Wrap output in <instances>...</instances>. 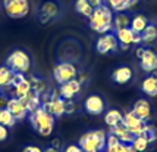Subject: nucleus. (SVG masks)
I'll return each mask as SVG.
<instances>
[{
    "mask_svg": "<svg viewBox=\"0 0 157 152\" xmlns=\"http://www.w3.org/2000/svg\"><path fill=\"white\" fill-rule=\"evenodd\" d=\"M113 16L115 12L106 3L98 7H94L91 16L88 18V25L93 31L98 34H106L113 31Z\"/></svg>",
    "mask_w": 157,
    "mask_h": 152,
    "instance_id": "nucleus-1",
    "label": "nucleus"
},
{
    "mask_svg": "<svg viewBox=\"0 0 157 152\" xmlns=\"http://www.w3.org/2000/svg\"><path fill=\"white\" fill-rule=\"evenodd\" d=\"M29 123L35 131H38L41 136H50L55 130L56 117H53L50 112L44 109L43 106H38L35 111L28 114Z\"/></svg>",
    "mask_w": 157,
    "mask_h": 152,
    "instance_id": "nucleus-2",
    "label": "nucleus"
},
{
    "mask_svg": "<svg viewBox=\"0 0 157 152\" xmlns=\"http://www.w3.org/2000/svg\"><path fill=\"white\" fill-rule=\"evenodd\" d=\"M106 136L104 130H91L84 133L79 138L81 149L84 152H103L106 149Z\"/></svg>",
    "mask_w": 157,
    "mask_h": 152,
    "instance_id": "nucleus-3",
    "label": "nucleus"
},
{
    "mask_svg": "<svg viewBox=\"0 0 157 152\" xmlns=\"http://www.w3.org/2000/svg\"><path fill=\"white\" fill-rule=\"evenodd\" d=\"M6 67L15 71V72H22L25 74L31 68V58L25 50L22 49H16L13 50L6 59Z\"/></svg>",
    "mask_w": 157,
    "mask_h": 152,
    "instance_id": "nucleus-4",
    "label": "nucleus"
},
{
    "mask_svg": "<svg viewBox=\"0 0 157 152\" xmlns=\"http://www.w3.org/2000/svg\"><path fill=\"white\" fill-rule=\"evenodd\" d=\"M62 6L57 0H44L38 9V21L41 24H50L60 18Z\"/></svg>",
    "mask_w": 157,
    "mask_h": 152,
    "instance_id": "nucleus-5",
    "label": "nucleus"
},
{
    "mask_svg": "<svg viewBox=\"0 0 157 152\" xmlns=\"http://www.w3.org/2000/svg\"><path fill=\"white\" fill-rule=\"evenodd\" d=\"M76 76H78V68L75 67V64L68 62V61L59 62L53 68V78L59 84L66 83L72 78H76Z\"/></svg>",
    "mask_w": 157,
    "mask_h": 152,
    "instance_id": "nucleus-6",
    "label": "nucleus"
},
{
    "mask_svg": "<svg viewBox=\"0 0 157 152\" xmlns=\"http://www.w3.org/2000/svg\"><path fill=\"white\" fill-rule=\"evenodd\" d=\"M3 6L7 16L13 19L25 18L29 14V2L28 0H3Z\"/></svg>",
    "mask_w": 157,
    "mask_h": 152,
    "instance_id": "nucleus-7",
    "label": "nucleus"
},
{
    "mask_svg": "<svg viewBox=\"0 0 157 152\" xmlns=\"http://www.w3.org/2000/svg\"><path fill=\"white\" fill-rule=\"evenodd\" d=\"M96 50L100 55H107L112 52H117L119 50V42L116 39L115 33H106V34H100V37L96 42Z\"/></svg>",
    "mask_w": 157,
    "mask_h": 152,
    "instance_id": "nucleus-8",
    "label": "nucleus"
},
{
    "mask_svg": "<svg viewBox=\"0 0 157 152\" xmlns=\"http://www.w3.org/2000/svg\"><path fill=\"white\" fill-rule=\"evenodd\" d=\"M41 106L47 111V112H50L53 117H62V115L66 114V101L59 96V92H57V90L52 92L50 101L43 102Z\"/></svg>",
    "mask_w": 157,
    "mask_h": 152,
    "instance_id": "nucleus-9",
    "label": "nucleus"
},
{
    "mask_svg": "<svg viewBox=\"0 0 157 152\" xmlns=\"http://www.w3.org/2000/svg\"><path fill=\"white\" fill-rule=\"evenodd\" d=\"M82 90V84L76 80V78H72L66 83H62L59 86V96L65 101H74L76 95H79Z\"/></svg>",
    "mask_w": 157,
    "mask_h": 152,
    "instance_id": "nucleus-10",
    "label": "nucleus"
},
{
    "mask_svg": "<svg viewBox=\"0 0 157 152\" xmlns=\"http://www.w3.org/2000/svg\"><path fill=\"white\" fill-rule=\"evenodd\" d=\"M140 67L145 72H154L157 71V50L145 46L143 55L140 58Z\"/></svg>",
    "mask_w": 157,
    "mask_h": 152,
    "instance_id": "nucleus-11",
    "label": "nucleus"
},
{
    "mask_svg": "<svg viewBox=\"0 0 157 152\" xmlns=\"http://www.w3.org/2000/svg\"><path fill=\"white\" fill-rule=\"evenodd\" d=\"M84 109L90 115H101L106 111V101L100 95H90L84 102Z\"/></svg>",
    "mask_w": 157,
    "mask_h": 152,
    "instance_id": "nucleus-12",
    "label": "nucleus"
},
{
    "mask_svg": "<svg viewBox=\"0 0 157 152\" xmlns=\"http://www.w3.org/2000/svg\"><path fill=\"white\" fill-rule=\"evenodd\" d=\"M6 108L9 111H10V114L15 117V120L16 121H22V120H25V118L28 117V109L27 106H25V104L21 101V99H18V97H10V99H7V105Z\"/></svg>",
    "mask_w": 157,
    "mask_h": 152,
    "instance_id": "nucleus-13",
    "label": "nucleus"
},
{
    "mask_svg": "<svg viewBox=\"0 0 157 152\" xmlns=\"http://www.w3.org/2000/svg\"><path fill=\"white\" fill-rule=\"evenodd\" d=\"M134 78V69L128 67V65H121L116 69H113L112 72V81L119 86H125L132 81Z\"/></svg>",
    "mask_w": 157,
    "mask_h": 152,
    "instance_id": "nucleus-14",
    "label": "nucleus"
},
{
    "mask_svg": "<svg viewBox=\"0 0 157 152\" xmlns=\"http://www.w3.org/2000/svg\"><path fill=\"white\" fill-rule=\"evenodd\" d=\"M122 123L125 124V127H126L134 136H138V134L141 133V130H143V127L145 125V123H144L141 118H138L132 109L128 111L126 114H123Z\"/></svg>",
    "mask_w": 157,
    "mask_h": 152,
    "instance_id": "nucleus-15",
    "label": "nucleus"
},
{
    "mask_svg": "<svg viewBox=\"0 0 157 152\" xmlns=\"http://www.w3.org/2000/svg\"><path fill=\"white\" fill-rule=\"evenodd\" d=\"M132 111L135 112V115H137L138 118L143 120L144 123H148L151 120V117H153V109H151L150 102H148L147 99H144V97L138 99L137 102L134 104Z\"/></svg>",
    "mask_w": 157,
    "mask_h": 152,
    "instance_id": "nucleus-16",
    "label": "nucleus"
},
{
    "mask_svg": "<svg viewBox=\"0 0 157 152\" xmlns=\"http://www.w3.org/2000/svg\"><path fill=\"white\" fill-rule=\"evenodd\" d=\"M115 34H116V39L119 42V49L129 50V47L134 44V34L135 33L129 27H126V28H121V30L115 31Z\"/></svg>",
    "mask_w": 157,
    "mask_h": 152,
    "instance_id": "nucleus-17",
    "label": "nucleus"
},
{
    "mask_svg": "<svg viewBox=\"0 0 157 152\" xmlns=\"http://www.w3.org/2000/svg\"><path fill=\"white\" fill-rule=\"evenodd\" d=\"M141 39H143V46H151L157 42V24L156 22H148V25L144 28L141 33Z\"/></svg>",
    "mask_w": 157,
    "mask_h": 152,
    "instance_id": "nucleus-18",
    "label": "nucleus"
},
{
    "mask_svg": "<svg viewBox=\"0 0 157 152\" xmlns=\"http://www.w3.org/2000/svg\"><path fill=\"white\" fill-rule=\"evenodd\" d=\"M110 133L115 134L122 143H132V140H134V138H135V136L125 127L123 123L115 125V127H110Z\"/></svg>",
    "mask_w": 157,
    "mask_h": 152,
    "instance_id": "nucleus-19",
    "label": "nucleus"
},
{
    "mask_svg": "<svg viewBox=\"0 0 157 152\" xmlns=\"http://www.w3.org/2000/svg\"><path fill=\"white\" fill-rule=\"evenodd\" d=\"M104 3L115 14H117V12H125V10H128L131 7H134L138 3V0H106Z\"/></svg>",
    "mask_w": 157,
    "mask_h": 152,
    "instance_id": "nucleus-20",
    "label": "nucleus"
},
{
    "mask_svg": "<svg viewBox=\"0 0 157 152\" xmlns=\"http://www.w3.org/2000/svg\"><path fill=\"white\" fill-rule=\"evenodd\" d=\"M141 92L150 97L157 96V83L154 76H153V72H150V76H147L141 81Z\"/></svg>",
    "mask_w": 157,
    "mask_h": 152,
    "instance_id": "nucleus-21",
    "label": "nucleus"
},
{
    "mask_svg": "<svg viewBox=\"0 0 157 152\" xmlns=\"http://www.w3.org/2000/svg\"><path fill=\"white\" fill-rule=\"evenodd\" d=\"M148 22H150V19H148L144 14H137V15H134V16H131L129 28L134 31V33L141 34L144 31V28L148 25Z\"/></svg>",
    "mask_w": 157,
    "mask_h": 152,
    "instance_id": "nucleus-22",
    "label": "nucleus"
},
{
    "mask_svg": "<svg viewBox=\"0 0 157 152\" xmlns=\"http://www.w3.org/2000/svg\"><path fill=\"white\" fill-rule=\"evenodd\" d=\"M123 120V114L116 108H112V109H107L104 112V123L109 127H115V125L121 124Z\"/></svg>",
    "mask_w": 157,
    "mask_h": 152,
    "instance_id": "nucleus-23",
    "label": "nucleus"
},
{
    "mask_svg": "<svg viewBox=\"0 0 157 152\" xmlns=\"http://www.w3.org/2000/svg\"><path fill=\"white\" fill-rule=\"evenodd\" d=\"M15 71L3 65L0 67V89H9L12 87V80H13Z\"/></svg>",
    "mask_w": 157,
    "mask_h": 152,
    "instance_id": "nucleus-24",
    "label": "nucleus"
},
{
    "mask_svg": "<svg viewBox=\"0 0 157 152\" xmlns=\"http://www.w3.org/2000/svg\"><path fill=\"white\" fill-rule=\"evenodd\" d=\"M21 101L25 104V106H27L28 112H33V111H35L38 106H41V101H40V95H37L34 90H31L29 93H28L27 96L21 97Z\"/></svg>",
    "mask_w": 157,
    "mask_h": 152,
    "instance_id": "nucleus-25",
    "label": "nucleus"
},
{
    "mask_svg": "<svg viewBox=\"0 0 157 152\" xmlns=\"http://www.w3.org/2000/svg\"><path fill=\"white\" fill-rule=\"evenodd\" d=\"M74 7H75L76 14L82 15V16H85V18H90L91 14H93V10H94L93 5L90 3V0H75Z\"/></svg>",
    "mask_w": 157,
    "mask_h": 152,
    "instance_id": "nucleus-26",
    "label": "nucleus"
},
{
    "mask_svg": "<svg viewBox=\"0 0 157 152\" xmlns=\"http://www.w3.org/2000/svg\"><path fill=\"white\" fill-rule=\"evenodd\" d=\"M129 24H131V16L126 12H117V14H115V16H113V31L129 27Z\"/></svg>",
    "mask_w": 157,
    "mask_h": 152,
    "instance_id": "nucleus-27",
    "label": "nucleus"
},
{
    "mask_svg": "<svg viewBox=\"0 0 157 152\" xmlns=\"http://www.w3.org/2000/svg\"><path fill=\"white\" fill-rule=\"evenodd\" d=\"M12 89H13V97L21 99V97L27 96L28 93L33 90V84H31V81H29V78H25L24 81H21L19 84L13 86Z\"/></svg>",
    "mask_w": 157,
    "mask_h": 152,
    "instance_id": "nucleus-28",
    "label": "nucleus"
},
{
    "mask_svg": "<svg viewBox=\"0 0 157 152\" xmlns=\"http://www.w3.org/2000/svg\"><path fill=\"white\" fill-rule=\"evenodd\" d=\"M138 136H143V138H145L147 140H148V143H154V142H157V130L154 125L148 124V123H145V125L143 127V130H141V133L138 134Z\"/></svg>",
    "mask_w": 157,
    "mask_h": 152,
    "instance_id": "nucleus-29",
    "label": "nucleus"
},
{
    "mask_svg": "<svg viewBox=\"0 0 157 152\" xmlns=\"http://www.w3.org/2000/svg\"><path fill=\"white\" fill-rule=\"evenodd\" d=\"M0 124L7 127V129H10V127H13L16 124V120H15V117L10 114V111L7 108H2L0 109Z\"/></svg>",
    "mask_w": 157,
    "mask_h": 152,
    "instance_id": "nucleus-30",
    "label": "nucleus"
},
{
    "mask_svg": "<svg viewBox=\"0 0 157 152\" xmlns=\"http://www.w3.org/2000/svg\"><path fill=\"white\" fill-rule=\"evenodd\" d=\"M131 146L137 152H145L148 149L150 143H148V140L145 138H143V136H135L134 140H132V143H131Z\"/></svg>",
    "mask_w": 157,
    "mask_h": 152,
    "instance_id": "nucleus-31",
    "label": "nucleus"
},
{
    "mask_svg": "<svg viewBox=\"0 0 157 152\" xmlns=\"http://www.w3.org/2000/svg\"><path fill=\"white\" fill-rule=\"evenodd\" d=\"M119 143H122V142H121L115 134L109 133V134L106 136V146H116V145H119Z\"/></svg>",
    "mask_w": 157,
    "mask_h": 152,
    "instance_id": "nucleus-32",
    "label": "nucleus"
},
{
    "mask_svg": "<svg viewBox=\"0 0 157 152\" xmlns=\"http://www.w3.org/2000/svg\"><path fill=\"white\" fill-rule=\"evenodd\" d=\"M76 80L79 81V83L84 86V84L88 83L90 80V74L88 72H85V71H78V76H76Z\"/></svg>",
    "mask_w": 157,
    "mask_h": 152,
    "instance_id": "nucleus-33",
    "label": "nucleus"
},
{
    "mask_svg": "<svg viewBox=\"0 0 157 152\" xmlns=\"http://www.w3.org/2000/svg\"><path fill=\"white\" fill-rule=\"evenodd\" d=\"M63 152H84L81 149L79 145H75V143H71V145H66L63 148Z\"/></svg>",
    "mask_w": 157,
    "mask_h": 152,
    "instance_id": "nucleus-34",
    "label": "nucleus"
},
{
    "mask_svg": "<svg viewBox=\"0 0 157 152\" xmlns=\"http://www.w3.org/2000/svg\"><path fill=\"white\" fill-rule=\"evenodd\" d=\"M9 138V129L0 124V142H5Z\"/></svg>",
    "mask_w": 157,
    "mask_h": 152,
    "instance_id": "nucleus-35",
    "label": "nucleus"
},
{
    "mask_svg": "<svg viewBox=\"0 0 157 152\" xmlns=\"http://www.w3.org/2000/svg\"><path fill=\"white\" fill-rule=\"evenodd\" d=\"M22 152H43V149L38 148V146H35V145H28L22 149Z\"/></svg>",
    "mask_w": 157,
    "mask_h": 152,
    "instance_id": "nucleus-36",
    "label": "nucleus"
},
{
    "mask_svg": "<svg viewBox=\"0 0 157 152\" xmlns=\"http://www.w3.org/2000/svg\"><path fill=\"white\" fill-rule=\"evenodd\" d=\"M131 149H132L131 143H121L117 148V152H131Z\"/></svg>",
    "mask_w": 157,
    "mask_h": 152,
    "instance_id": "nucleus-37",
    "label": "nucleus"
},
{
    "mask_svg": "<svg viewBox=\"0 0 157 152\" xmlns=\"http://www.w3.org/2000/svg\"><path fill=\"white\" fill-rule=\"evenodd\" d=\"M141 43H143L141 34H138V33H135V34H134V44H135V46H140Z\"/></svg>",
    "mask_w": 157,
    "mask_h": 152,
    "instance_id": "nucleus-38",
    "label": "nucleus"
},
{
    "mask_svg": "<svg viewBox=\"0 0 157 152\" xmlns=\"http://www.w3.org/2000/svg\"><path fill=\"white\" fill-rule=\"evenodd\" d=\"M104 2H106V0H90V3L93 5V7L101 6V5H104Z\"/></svg>",
    "mask_w": 157,
    "mask_h": 152,
    "instance_id": "nucleus-39",
    "label": "nucleus"
},
{
    "mask_svg": "<svg viewBox=\"0 0 157 152\" xmlns=\"http://www.w3.org/2000/svg\"><path fill=\"white\" fill-rule=\"evenodd\" d=\"M6 105H7V97L0 95V109H2V108H6Z\"/></svg>",
    "mask_w": 157,
    "mask_h": 152,
    "instance_id": "nucleus-40",
    "label": "nucleus"
},
{
    "mask_svg": "<svg viewBox=\"0 0 157 152\" xmlns=\"http://www.w3.org/2000/svg\"><path fill=\"white\" fill-rule=\"evenodd\" d=\"M52 146H55V148H57V149H60V140H59V139H55V140L52 142Z\"/></svg>",
    "mask_w": 157,
    "mask_h": 152,
    "instance_id": "nucleus-41",
    "label": "nucleus"
},
{
    "mask_svg": "<svg viewBox=\"0 0 157 152\" xmlns=\"http://www.w3.org/2000/svg\"><path fill=\"white\" fill-rule=\"evenodd\" d=\"M43 152H59V149L55 148V146H48V148H46V151H43Z\"/></svg>",
    "mask_w": 157,
    "mask_h": 152,
    "instance_id": "nucleus-42",
    "label": "nucleus"
},
{
    "mask_svg": "<svg viewBox=\"0 0 157 152\" xmlns=\"http://www.w3.org/2000/svg\"><path fill=\"white\" fill-rule=\"evenodd\" d=\"M0 92H2V90H0Z\"/></svg>",
    "mask_w": 157,
    "mask_h": 152,
    "instance_id": "nucleus-43",
    "label": "nucleus"
}]
</instances>
